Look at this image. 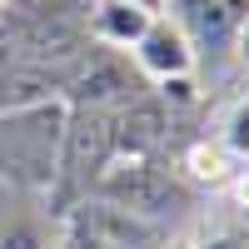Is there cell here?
<instances>
[{
	"instance_id": "obj_1",
	"label": "cell",
	"mask_w": 249,
	"mask_h": 249,
	"mask_svg": "<svg viewBox=\"0 0 249 249\" xmlns=\"http://www.w3.org/2000/svg\"><path fill=\"white\" fill-rule=\"evenodd\" d=\"M135 65L150 75V80H170V75H195L199 65V50H195V35L179 25V20L170 15H155L150 25H144V35L130 45Z\"/></svg>"
},
{
	"instance_id": "obj_2",
	"label": "cell",
	"mask_w": 249,
	"mask_h": 249,
	"mask_svg": "<svg viewBox=\"0 0 249 249\" xmlns=\"http://www.w3.org/2000/svg\"><path fill=\"white\" fill-rule=\"evenodd\" d=\"M150 20L155 15L130 5V0H95V5H90V35L100 40V45H110V50H130L135 40L144 35Z\"/></svg>"
},
{
	"instance_id": "obj_3",
	"label": "cell",
	"mask_w": 249,
	"mask_h": 249,
	"mask_svg": "<svg viewBox=\"0 0 249 249\" xmlns=\"http://www.w3.org/2000/svg\"><path fill=\"white\" fill-rule=\"evenodd\" d=\"M184 170H190V179L210 184V190H224L230 175H234V155L224 150L219 140H199V144L184 150Z\"/></svg>"
},
{
	"instance_id": "obj_4",
	"label": "cell",
	"mask_w": 249,
	"mask_h": 249,
	"mask_svg": "<svg viewBox=\"0 0 249 249\" xmlns=\"http://www.w3.org/2000/svg\"><path fill=\"white\" fill-rule=\"evenodd\" d=\"M219 144H224V150H230L234 160H249V95H244V100H234V105L224 110Z\"/></svg>"
},
{
	"instance_id": "obj_5",
	"label": "cell",
	"mask_w": 249,
	"mask_h": 249,
	"mask_svg": "<svg viewBox=\"0 0 249 249\" xmlns=\"http://www.w3.org/2000/svg\"><path fill=\"white\" fill-rule=\"evenodd\" d=\"M155 90L164 105H195L199 100V85H195V75H170V80H155Z\"/></svg>"
},
{
	"instance_id": "obj_6",
	"label": "cell",
	"mask_w": 249,
	"mask_h": 249,
	"mask_svg": "<svg viewBox=\"0 0 249 249\" xmlns=\"http://www.w3.org/2000/svg\"><path fill=\"white\" fill-rule=\"evenodd\" d=\"M195 249H249V234H239V230H210Z\"/></svg>"
},
{
	"instance_id": "obj_7",
	"label": "cell",
	"mask_w": 249,
	"mask_h": 249,
	"mask_svg": "<svg viewBox=\"0 0 249 249\" xmlns=\"http://www.w3.org/2000/svg\"><path fill=\"white\" fill-rule=\"evenodd\" d=\"M224 195L234 199V210H249V170H234L230 184H224Z\"/></svg>"
},
{
	"instance_id": "obj_8",
	"label": "cell",
	"mask_w": 249,
	"mask_h": 249,
	"mask_svg": "<svg viewBox=\"0 0 249 249\" xmlns=\"http://www.w3.org/2000/svg\"><path fill=\"white\" fill-rule=\"evenodd\" d=\"M130 5H140V10H150V15H164V5H170V0H130Z\"/></svg>"
},
{
	"instance_id": "obj_9",
	"label": "cell",
	"mask_w": 249,
	"mask_h": 249,
	"mask_svg": "<svg viewBox=\"0 0 249 249\" xmlns=\"http://www.w3.org/2000/svg\"><path fill=\"white\" fill-rule=\"evenodd\" d=\"M5 5H10V0H0V10H5Z\"/></svg>"
},
{
	"instance_id": "obj_10",
	"label": "cell",
	"mask_w": 249,
	"mask_h": 249,
	"mask_svg": "<svg viewBox=\"0 0 249 249\" xmlns=\"http://www.w3.org/2000/svg\"><path fill=\"white\" fill-rule=\"evenodd\" d=\"M179 249H190V244H179Z\"/></svg>"
}]
</instances>
